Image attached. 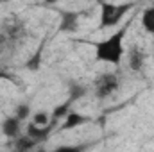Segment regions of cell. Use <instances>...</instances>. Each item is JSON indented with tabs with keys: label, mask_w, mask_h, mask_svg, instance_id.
<instances>
[{
	"label": "cell",
	"mask_w": 154,
	"mask_h": 152,
	"mask_svg": "<svg viewBox=\"0 0 154 152\" xmlns=\"http://www.w3.org/2000/svg\"><path fill=\"white\" fill-rule=\"evenodd\" d=\"M127 27H122L120 31L113 32L111 36L100 39L97 43H93L95 48V57L100 63H108V65H120L122 57H124V38H125Z\"/></svg>",
	"instance_id": "6da1fadb"
},
{
	"label": "cell",
	"mask_w": 154,
	"mask_h": 152,
	"mask_svg": "<svg viewBox=\"0 0 154 152\" xmlns=\"http://www.w3.org/2000/svg\"><path fill=\"white\" fill-rule=\"evenodd\" d=\"M131 7H133L131 2H127V4L104 2V4H102V9H100V29L116 25V23L125 16V13H127Z\"/></svg>",
	"instance_id": "7a4b0ae2"
},
{
	"label": "cell",
	"mask_w": 154,
	"mask_h": 152,
	"mask_svg": "<svg viewBox=\"0 0 154 152\" xmlns=\"http://www.w3.org/2000/svg\"><path fill=\"white\" fill-rule=\"evenodd\" d=\"M118 86H120V81L115 74H102L95 81V95H97V99L111 97L118 90Z\"/></svg>",
	"instance_id": "3957f363"
},
{
	"label": "cell",
	"mask_w": 154,
	"mask_h": 152,
	"mask_svg": "<svg viewBox=\"0 0 154 152\" xmlns=\"http://www.w3.org/2000/svg\"><path fill=\"white\" fill-rule=\"evenodd\" d=\"M61 23L59 31L61 32H75L79 29V13L75 11H61Z\"/></svg>",
	"instance_id": "277c9868"
},
{
	"label": "cell",
	"mask_w": 154,
	"mask_h": 152,
	"mask_svg": "<svg viewBox=\"0 0 154 152\" xmlns=\"http://www.w3.org/2000/svg\"><path fill=\"white\" fill-rule=\"evenodd\" d=\"M2 134L5 138H16L20 134V120L13 114V116H5L2 120Z\"/></svg>",
	"instance_id": "5b68a950"
},
{
	"label": "cell",
	"mask_w": 154,
	"mask_h": 152,
	"mask_svg": "<svg viewBox=\"0 0 154 152\" xmlns=\"http://www.w3.org/2000/svg\"><path fill=\"white\" fill-rule=\"evenodd\" d=\"M52 129H54V123H47V125H36V123H29L27 125V136H31L32 140H36V141H41V140H45L50 132H52Z\"/></svg>",
	"instance_id": "8992f818"
},
{
	"label": "cell",
	"mask_w": 154,
	"mask_h": 152,
	"mask_svg": "<svg viewBox=\"0 0 154 152\" xmlns=\"http://www.w3.org/2000/svg\"><path fill=\"white\" fill-rule=\"evenodd\" d=\"M90 118L84 116V114L77 113V111H68V114L65 116V123H63V129L65 131H70V129H75V127H81L88 122Z\"/></svg>",
	"instance_id": "52a82bcc"
},
{
	"label": "cell",
	"mask_w": 154,
	"mask_h": 152,
	"mask_svg": "<svg viewBox=\"0 0 154 152\" xmlns=\"http://www.w3.org/2000/svg\"><path fill=\"white\" fill-rule=\"evenodd\" d=\"M142 27L145 32L154 34V7H147L142 13Z\"/></svg>",
	"instance_id": "ba28073f"
},
{
	"label": "cell",
	"mask_w": 154,
	"mask_h": 152,
	"mask_svg": "<svg viewBox=\"0 0 154 152\" xmlns=\"http://www.w3.org/2000/svg\"><path fill=\"white\" fill-rule=\"evenodd\" d=\"M142 66H143V54H142L140 50L133 48V50L129 52V68L134 70V72H140Z\"/></svg>",
	"instance_id": "9c48e42d"
},
{
	"label": "cell",
	"mask_w": 154,
	"mask_h": 152,
	"mask_svg": "<svg viewBox=\"0 0 154 152\" xmlns=\"http://www.w3.org/2000/svg\"><path fill=\"white\" fill-rule=\"evenodd\" d=\"M70 106H72V100H70V99H68L66 102H63V104L56 106V108H54V111H52L54 120H61L63 116H66V114H68V111H70Z\"/></svg>",
	"instance_id": "30bf717a"
},
{
	"label": "cell",
	"mask_w": 154,
	"mask_h": 152,
	"mask_svg": "<svg viewBox=\"0 0 154 152\" xmlns=\"http://www.w3.org/2000/svg\"><path fill=\"white\" fill-rule=\"evenodd\" d=\"M29 114H31V108H29V104H18V106L14 108V116H16L20 122L27 120Z\"/></svg>",
	"instance_id": "8fae6325"
},
{
	"label": "cell",
	"mask_w": 154,
	"mask_h": 152,
	"mask_svg": "<svg viewBox=\"0 0 154 152\" xmlns=\"http://www.w3.org/2000/svg\"><path fill=\"white\" fill-rule=\"evenodd\" d=\"M84 95H86V88L84 86H81V84H72L70 86V100L72 102L81 99V97H84Z\"/></svg>",
	"instance_id": "7c38bea8"
},
{
	"label": "cell",
	"mask_w": 154,
	"mask_h": 152,
	"mask_svg": "<svg viewBox=\"0 0 154 152\" xmlns=\"http://www.w3.org/2000/svg\"><path fill=\"white\" fill-rule=\"evenodd\" d=\"M16 147H18L20 150H27V149H32V147H36V140H32L31 136L20 138V140L16 141Z\"/></svg>",
	"instance_id": "4fadbf2b"
},
{
	"label": "cell",
	"mask_w": 154,
	"mask_h": 152,
	"mask_svg": "<svg viewBox=\"0 0 154 152\" xmlns=\"http://www.w3.org/2000/svg\"><path fill=\"white\" fill-rule=\"evenodd\" d=\"M32 123L36 125H47L48 123V113L47 111H36L32 116Z\"/></svg>",
	"instance_id": "5bb4252c"
},
{
	"label": "cell",
	"mask_w": 154,
	"mask_h": 152,
	"mask_svg": "<svg viewBox=\"0 0 154 152\" xmlns=\"http://www.w3.org/2000/svg\"><path fill=\"white\" fill-rule=\"evenodd\" d=\"M39 59H41V54L38 52V54H36V59L32 57V59L27 63V68H29V70H38L39 68Z\"/></svg>",
	"instance_id": "9a60e30c"
},
{
	"label": "cell",
	"mask_w": 154,
	"mask_h": 152,
	"mask_svg": "<svg viewBox=\"0 0 154 152\" xmlns=\"http://www.w3.org/2000/svg\"><path fill=\"white\" fill-rule=\"evenodd\" d=\"M59 0H45V4H48V5H52V4H57Z\"/></svg>",
	"instance_id": "2e32d148"
}]
</instances>
